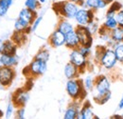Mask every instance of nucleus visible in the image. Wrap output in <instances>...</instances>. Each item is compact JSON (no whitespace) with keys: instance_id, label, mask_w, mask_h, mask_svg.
I'll list each match as a JSON object with an SVG mask.
<instances>
[{"instance_id":"1","label":"nucleus","mask_w":123,"mask_h":119,"mask_svg":"<svg viewBox=\"0 0 123 119\" xmlns=\"http://www.w3.org/2000/svg\"><path fill=\"white\" fill-rule=\"evenodd\" d=\"M111 89V83L110 80L107 76L105 75H99L95 79V86L94 89L96 91L95 95H94V100L98 104L100 99L107 94Z\"/></svg>"},{"instance_id":"2","label":"nucleus","mask_w":123,"mask_h":119,"mask_svg":"<svg viewBox=\"0 0 123 119\" xmlns=\"http://www.w3.org/2000/svg\"><path fill=\"white\" fill-rule=\"evenodd\" d=\"M66 92L67 94L73 98V99H80L85 96L86 94V90L83 88V83L81 80L78 79V78H73V79H68V81L66 82Z\"/></svg>"},{"instance_id":"3","label":"nucleus","mask_w":123,"mask_h":119,"mask_svg":"<svg viewBox=\"0 0 123 119\" xmlns=\"http://www.w3.org/2000/svg\"><path fill=\"white\" fill-rule=\"evenodd\" d=\"M98 60L100 65L106 70L114 69L117 63V58L113 48H104Z\"/></svg>"},{"instance_id":"4","label":"nucleus","mask_w":123,"mask_h":119,"mask_svg":"<svg viewBox=\"0 0 123 119\" xmlns=\"http://www.w3.org/2000/svg\"><path fill=\"white\" fill-rule=\"evenodd\" d=\"M58 9H57V13H59L62 16L67 18V19H74L76 14L78 13L80 7L79 5L68 0L65 2H61L60 4H58Z\"/></svg>"},{"instance_id":"5","label":"nucleus","mask_w":123,"mask_h":119,"mask_svg":"<svg viewBox=\"0 0 123 119\" xmlns=\"http://www.w3.org/2000/svg\"><path fill=\"white\" fill-rule=\"evenodd\" d=\"M74 19L76 20L78 25L87 26L91 21L95 20V11L81 7L79 9Z\"/></svg>"},{"instance_id":"6","label":"nucleus","mask_w":123,"mask_h":119,"mask_svg":"<svg viewBox=\"0 0 123 119\" xmlns=\"http://www.w3.org/2000/svg\"><path fill=\"white\" fill-rule=\"evenodd\" d=\"M78 34L80 45V46H86L91 47L93 44V34L90 32V30L87 29L86 26H78L75 29Z\"/></svg>"},{"instance_id":"7","label":"nucleus","mask_w":123,"mask_h":119,"mask_svg":"<svg viewBox=\"0 0 123 119\" xmlns=\"http://www.w3.org/2000/svg\"><path fill=\"white\" fill-rule=\"evenodd\" d=\"M47 62L42 61V60L36 59L34 60L30 64V66L28 67L29 73L33 76H39V75H43L47 70Z\"/></svg>"},{"instance_id":"8","label":"nucleus","mask_w":123,"mask_h":119,"mask_svg":"<svg viewBox=\"0 0 123 119\" xmlns=\"http://www.w3.org/2000/svg\"><path fill=\"white\" fill-rule=\"evenodd\" d=\"M15 73L12 67L2 66L0 68V83L2 86H9L14 79Z\"/></svg>"},{"instance_id":"9","label":"nucleus","mask_w":123,"mask_h":119,"mask_svg":"<svg viewBox=\"0 0 123 119\" xmlns=\"http://www.w3.org/2000/svg\"><path fill=\"white\" fill-rule=\"evenodd\" d=\"M69 60H70L71 63H73L76 67H78L80 69V71L83 70L87 65L86 57L83 56L78 49H73L72 50V52H70V55H69Z\"/></svg>"},{"instance_id":"10","label":"nucleus","mask_w":123,"mask_h":119,"mask_svg":"<svg viewBox=\"0 0 123 119\" xmlns=\"http://www.w3.org/2000/svg\"><path fill=\"white\" fill-rule=\"evenodd\" d=\"M49 44L54 48H59L65 44V34L58 29L54 30L49 37Z\"/></svg>"},{"instance_id":"11","label":"nucleus","mask_w":123,"mask_h":119,"mask_svg":"<svg viewBox=\"0 0 123 119\" xmlns=\"http://www.w3.org/2000/svg\"><path fill=\"white\" fill-rule=\"evenodd\" d=\"M30 100V93L26 89H18L13 95V102L18 107H24Z\"/></svg>"},{"instance_id":"12","label":"nucleus","mask_w":123,"mask_h":119,"mask_svg":"<svg viewBox=\"0 0 123 119\" xmlns=\"http://www.w3.org/2000/svg\"><path fill=\"white\" fill-rule=\"evenodd\" d=\"M108 5H109V3H107L105 0H85L80 7L96 11V10L105 9V8H107Z\"/></svg>"},{"instance_id":"13","label":"nucleus","mask_w":123,"mask_h":119,"mask_svg":"<svg viewBox=\"0 0 123 119\" xmlns=\"http://www.w3.org/2000/svg\"><path fill=\"white\" fill-rule=\"evenodd\" d=\"M65 46L69 49H78L80 47V40L76 30H72L65 34Z\"/></svg>"},{"instance_id":"14","label":"nucleus","mask_w":123,"mask_h":119,"mask_svg":"<svg viewBox=\"0 0 123 119\" xmlns=\"http://www.w3.org/2000/svg\"><path fill=\"white\" fill-rule=\"evenodd\" d=\"M16 44L13 41L6 40L0 45V54H10L15 55L16 54Z\"/></svg>"},{"instance_id":"15","label":"nucleus","mask_w":123,"mask_h":119,"mask_svg":"<svg viewBox=\"0 0 123 119\" xmlns=\"http://www.w3.org/2000/svg\"><path fill=\"white\" fill-rule=\"evenodd\" d=\"M63 73H64V76L67 79L78 78V76L80 74V69L76 67L73 63L69 62V63L65 64L64 69H63Z\"/></svg>"},{"instance_id":"16","label":"nucleus","mask_w":123,"mask_h":119,"mask_svg":"<svg viewBox=\"0 0 123 119\" xmlns=\"http://www.w3.org/2000/svg\"><path fill=\"white\" fill-rule=\"evenodd\" d=\"M18 17L21 18L22 20L26 21L27 23H29L31 26V24L33 23V21L35 20V18H36L37 16H36V12H33V11H31V10H30V9H28V8L25 7L24 9H22V10L20 11Z\"/></svg>"},{"instance_id":"17","label":"nucleus","mask_w":123,"mask_h":119,"mask_svg":"<svg viewBox=\"0 0 123 119\" xmlns=\"http://www.w3.org/2000/svg\"><path fill=\"white\" fill-rule=\"evenodd\" d=\"M0 59L2 66L6 67H14L18 64V58L16 55H10V54H0Z\"/></svg>"},{"instance_id":"18","label":"nucleus","mask_w":123,"mask_h":119,"mask_svg":"<svg viewBox=\"0 0 123 119\" xmlns=\"http://www.w3.org/2000/svg\"><path fill=\"white\" fill-rule=\"evenodd\" d=\"M94 112L92 111V107L89 103H86L80 110V113L78 115V118L80 119H91L94 118Z\"/></svg>"},{"instance_id":"19","label":"nucleus","mask_w":123,"mask_h":119,"mask_svg":"<svg viewBox=\"0 0 123 119\" xmlns=\"http://www.w3.org/2000/svg\"><path fill=\"white\" fill-rule=\"evenodd\" d=\"M14 29L16 31H23L25 33L28 32H31V25L29 23H27L26 21L22 20L21 18H17L14 22Z\"/></svg>"},{"instance_id":"20","label":"nucleus","mask_w":123,"mask_h":119,"mask_svg":"<svg viewBox=\"0 0 123 119\" xmlns=\"http://www.w3.org/2000/svg\"><path fill=\"white\" fill-rule=\"evenodd\" d=\"M111 40L115 43H123V28L118 26L111 30Z\"/></svg>"},{"instance_id":"21","label":"nucleus","mask_w":123,"mask_h":119,"mask_svg":"<svg viewBox=\"0 0 123 119\" xmlns=\"http://www.w3.org/2000/svg\"><path fill=\"white\" fill-rule=\"evenodd\" d=\"M79 113H80V109H79V107L76 106V105H71V106H69V107L66 109V111H65V112H64V114H63V118L64 119L78 118Z\"/></svg>"},{"instance_id":"22","label":"nucleus","mask_w":123,"mask_h":119,"mask_svg":"<svg viewBox=\"0 0 123 119\" xmlns=\"http://www.w3.org/2000/svg\"><path fill=\"white\" fill-rule=\"evenodd\" d=\"M59 30H61L62 33L64 34H67L68 32L72 31V30H75L74 26L67 20H64V19H62L60 21V23L58 24V28H57Z\"/></svg>"},{"instance_id":"23","label":"nucleus","mask_w":123,"mask_h":119,"mask_svg":"<svg viewBox=\"0 0 123 119\" xmlns=\"http://www.w3.org/2000/svg\"><path fill=\"white\" fill-rule=\"evenodd\" d=\"M122 9V6H121V4L119 3V2H112L111 3V6H110V8H109V10L107 11V13H106V15H105V18H109V17H114L116 14L119 11V10H121Z\"/></svg>"},{"instance_id":"24","label":"nucleus","mask_w":123,"mask_h":119,"mask_svg":"<svg viewBox=\"0 0 123 119\" xmlns=\"http://www.w3.org/2000/svg\"><path fill=\"white\" fill-rule=\"evenodd\" d=\"M103 27L105 29H107L109 30H113L114 29H116L117 27H118V24H117V21L116 19V17H109V18H105V21H104V24H103Z\"/></svg>"},{"instance_id":"25","label":"nucleus","mask_w":123,"mask_h":119,"mask_svg":"<svg viewBox=\"0 0 123 119\" xmlns=\"http://www.w3.org/2000/svg\"><path fill=\"white\" fill-rule=\"evenodd\" d=\"M113 49L116 52L117 61L123 64V43H115Z\"/></svg>"},{"instance_id":"26","label":"nucleus","mask_w":123,"mask_h":119,"mask_svg":"<svg viewBox=\"0 0 123 119\" xmlns=\"http://www.w3.org/2000/svg\"><path fill=\"white\" fill-rule=\"evenodd\" d=\"M82 83H83V88L84 89L88 92V91H91L94 89V86H95V80L93 79L92 76H90V75H88V76H86L85 78H84V80L82 81Z\"/></svg>"},{"instance_id":"27","label":"nucleus","mask_w":123,"mask_h":119,"mask_svg":"<svg viewBox=\"0 0 123 119\" xmlns=\"http://www.w3.org/2000/svg\"><path fill=\"white\" fill-rule=\"evenodd\" d=\"M40 5L41 4L39 3L38 0H26L25 1V7L33 11V12H37Z\"/></svg>"},{"instance_id":"28","label":"nucleus","mask_w":123,"mask_h":119,"mask_svg":"<svg viewBox=\"0 0 123 119\" xmlns=\"http://www.w3.org/2000/svg\"><path fill=\"white\" fill-rule=\"evenodd\" d=\"M49 57H50V54H49V52L47 50H41L35 55L36 59L42 60V61H45V62H47L49 60Z\"/></svg>"},{"instance_id":"29","label":"nucleus","mask_w":123,"mask_h":119,"mask_svg":"<svg viewBox=\"0 0 123 119\" xmlns=\"http://www.w3.org/2000/svg\"><path fill=\"white\" fill-rule=\"evenodd\" d=\"M87 29L90 30V32L92 33V34H95L96 32H98V30H99V27H98V23H96V21L95 20H93L91 21L87 26Z\"/></svg>"},{"instance_id":"30","label":"nucleus","mask_w":123,"mask_h":119,"mask_svg":"<svg viewBox=\"0 0 123 119\" xmlns=\"http://www.w3.org/2000/svg\"><path fill=\"white\" fill-rule=\"evenodd\" d=\"M78 50L80 51V52L83 55V56H85L86 58L90 55V53H91V47H86V46H80V47L78 48Z\"/></svg>"},{"instance_id":"31","label":"nucleus","mask_w":123,"mask_h":119,"mask_svg":"<svg viewBox=\"0 0 123 119\" xmlns=\"http://www.w3.org/2000/svg\"><path fill=\"white\" fill-rule=\"evenodd\" d=\"M42 20H43V15H40V16H37L36 18H35V20L33 21V23L31 24V32H34L35 30L38 29V27H39V25L41 24V22H42Z\"/></svg>"},{"instance_id":"32","label":"nucleus","mask_w":123,"mask_h":119,"mask_svg":"<svg viewBox=\"0 0 123 119\" xmlns=\"http://www.w3.org/2000/svg\"><path fill=\"white\" fill-rule=\"evenodd\" d=\"M13 110H14V105L12 102L9 103L7 106V110H6V113H5V118H11V116L13 113Z\"/></svg>"},{"instance_id":"33","label":"nucleus","mask_w":123,"mask_h":119,"mask_svg":"<svg viewBox=\"0 0 123 119\" xmlns=\"http://www.w3.org/2000/svg\"><path fill=\"white\" fill-rule=\"evenodd\" d=\"M115 17H116V19H117V24H118V26H120V27H122L123 28V10H119L116 15H115Z\"/></svg>"},{"instance_id":"34","label":"nucleus","mask_w":123,"mask_h":119,"mask_svg":"<svg viewBox=\"0 0 123 119\" xmlns=\"http://www.w3.org/2000/svg\"><path fill=\"white\" fill-rule=\"evenodd\" d=\"M12 3H13V0H0V6L7 10H9L11 8Z\"/></svg>"},{"instance_id":"35","label":"nucleus","mask_w":123,"mask_h":119,"mask_svg":"<svg viewBox=\"0 0 123 119\" xmlns=\"http://www.w3.org/2000/svg\"><path fill=\"white\" fill-rule=\"evenodd\" d=\"M25 113H26L25 108H24V107H20V108L17 110L16 116H17V118H19V119H24L25 118Z\"/></svg>"},{"instance_id":"36","label":"nucleus","mask_w":123,"mask_h":119,"mask_svg":"<svg viewBox=\"0 0 123 119\" xmlns=\"http://www.w3.org/2000/svg\"><path fill=\"white\" fill-rule=\"evenodd\" d=\"M8 11H9V10H7V9H5V8H3V7L0 6V17L5 16V15H7Z\"/></svg>"},{"instance_id":"37","label":"nucleus","mask_w":123,"mask_h":119,"mask_svg":"<svg viewBox=\"0 0 123 119\" xmlns=\"http://www.w3.org/2000/svg\"><path fill=\"white\" fill-rule=\"evenodd\" d=\"M70 1H72V2L76 3V4H78L79 6H81V5L83 4V2H84L85 0H70Z\"/></svg>"},{"instance_id":"38","label":"nucleus","mask_w":123,"mask_h":119,"mask_svg":"<svg viewBox=\"0 0 123 119\" xmlns=\"http://www.w3.org/2000/svg\"><path fill=\"white\" fill-rule=\"evenodd\" d=\"M118 109L119 110H123V95L122 97H121V99H120V101H119V103H118Z\"/></svg>"},{"instance_id":"39","label":"nucleus","mask_w":123,"mask_h":119,"mask_svg":"<svg viewBox=\"0 0 123 119\" xmlns=\"http://www.w3.org/2000/svg\"><path fill=\"white\" fill-rule=\"evenodd\" d=\"M38 1H39V3L42 5V4H45V3H46L47 0H38Z\"/></svg>"},{"instance_id":"40","label":"nucleus","mask_w":123,"mask_h":119,"mask_svg":"<svg viewBox=\"0 0 123 119\" xmlns=\"http://www.w3.org/2000/svg\"><path fill=\"white\" fill-rule=\"evenodd\" d=\"M105 1H106L107 3H109V4H111V3H112V2H114L115 0H105Z\"/></svg>"},{"instance_id":"41","label":"nucleus","mask_w":123,"mask_h":119,"mask_svg":"<svg viewBox=\"0 0 123 119\" xmlns=\"http://www.w3.org/2000/svg\"><path fill=\"white\" fill-rule=\"evenodd\" d=\"M2 67V63H1V59H0V68Z\"/></svg>"},{"instance_id":"42","label":"nucleus","mask_w":123,"mask_h":119,"mask_svg":"<svg viewBox=\"0 0 123 119\" xmlns=\"http://www.w3.org/2000/svg\"><path fill=\"white\" fill-rule=\"evenodd\" d=\"M0 86H2V85H1V83H0Z\"/></svg>"}]
</instances>
